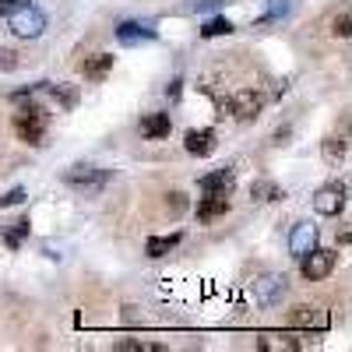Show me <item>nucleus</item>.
<instances>
[{"mask_svg": "<svg viewBox=\"0 0 352 352\" xmlns=\"http://www.w3.org/2000/svg\"><path fill=\"white\" fill-rule=\"evenodd\" d=\"M14 131H18V138L25 141V144H46V131H50V113H46V106H39V102H25V106H18V113H14Z\"/></svg>", "mask_w": 352, "mask_h": 352, "instance_id": "1", "label": "nucleus"}, {"mask_svg": "<svg viewBox=\"0 0 352 352\" xmlns=\"http://www.w3.org/2000/svg\"><path fill=\"white\" fill-rule=\"evenodd\" d=\"M106 180H109V173L99 169V166H88V162H78L64 173V184L81 190V194H99L106 187Z\"/></svg>", "mask_w": 352, "mask_h": 352, "instance_id": "2", "label": "nucleus"}, {"mask_svg": "<svg viewBox=\"0 0 352 352\" xmlns=\"http://www.w3.org/2000/svg\"><path fill=\"white\" fill-rule=\"evenodd\" d=\"M335 264H338V254L335 250H324V247H314L310 254L300 257V272L307 282H320V278H328L335 272Z\"/></svg>", "mask_w": 352, "mask_h": 352, "instance_id": "3", "label": "nucleus"}, {"mask_svg": "<svg viewBox=\"0 0 352 352\" xmlns=\"http://www.w3.org/2000/svg\"><path fill=\"white\" fill-rule=\"evenodd\" d=\"M8 25H11V32L21 36V39H39V36H43V28H46V14L28 4V8L8 14Z\"/></svg>", "mask_w": 352, "mask_h": 352, "instance_id": "4", "label": "nucleus"}, {"mask_svg": "<svg viewBox=\"0 0 352 352\" xmlns=\"http://www.w3.org/2000/svg\"><path fill=\"white\" fill-rule=\"evenodd\" d=\"M261 109H264V96H261V92H254V88H243V92H236V96L229 99V113L236 116L240 124L257 120Z\"/></svg>", "mask_w": 352, "mask_h": 352, "instance_id": "5", "label": "nucleus"}, {"mask_svg": "<svg viewBox=\"0 0 352 352\" xmlns=\"http://www.w3.org/2000/svg\"><path fill=\"white\" fill-rule=\"evenodd\" d=\"M285 292H289L285 275H261V278L254 282V300H257L261 307H275V303H282Z\"/></svg>", "mask_w": 352, "mask_h": 352, "instance_id": "6", "label": "nucleus"}, {"mask_svg": "<svg viewBox=\"0 0 352 352\" xmlns=\"http://www.w3.org/2000/svg\"><path fill=\"white\" fill-rule=\"evenodd\" d=\"M314 208H317V215H328V219L342 215V208H345V184L320 187V190L314 194Z\"/></svg>", "mask_w": 352, "mask_h": 352, "instance_id": "7", "label": "nucleus"}, {"mask_svg": "<svg viewBox=\"0 0 352 352\" xmlns=\"http://www.w3.org/2000/svg\"><path fill=\"white\" fill-rule=\"evenodd\" d=\"M232 187H236V169L232 166H222V169H215V173L197 180L201 194H232Z\"/></svg>", "mask_w": 352, "mask_h": 352, "instance_id": "8", "label": "nucleus"}, {"mask_svg": "<svg viewBox=\"0 0 352 352\" xmlns=\"http://www.w3.org/2000/svg\"><path fill=\"white\" fill-rule=\"evenodd\" d=\"M184 148H187L190 155H197V159H208V155L219 148V138H215L212 127H197V131H187Z\"/></svg>", "mask_w": 352, "mask_h": 352, "instance_id": "9", "label": "nucleus"}, {"mask_svg": "<svg viewBox=\"0 0 352 352\" xmlns=\"http://www.w3.org/2000/svg\"><path fill=\"white\" fill-rule=\"evenodd\" d=\"M317 247V229L310 226V222H296L292 226V232H289V250L296 254V257H303V254H310Z\"/></svg>", "mask_w": 352, "mask_h": 352, "instance_id": "10", "label": "nucleus"}, {"mask_svg": "<svg viewBox=\"0 0 352 352\" xmlns=\"http://www.w3.org/2000/svg\"><path fill=\"white\" fill-rule=\"evenodd\" d=\"M159 32L152 25H141V21H124L120 28H116V39H120L124 46H138V43H152Z\"/></svg>", "mask_w": 352, "mask_h": 352, "instance_id": "11", "label": "nucleus"}, {"mask_svg": "<svg viewBox=\"0 0 352 352\" xmlns=\"http://www.w3.org/2000/svg\"><path fill=\"white\" fill-rule=\"evenodd\" d=\"M229 212V194H204L197 201V222H212Z\"/></svg>", "mask_w": 352, "mask_h": 352, "instance_id": "12", "label": "nucleus"}, {"mask_svg": "<svg viewBox=\"0 0 352 352\" xmlns=\"http://www.w3.org/2000/svg\"><path fill=\"white\" fill-rule=\"evenodd\" d=\"M109 71H113V53H96V56H88V60H81L85 81H102Z\"/></svg>", "mask_w": 352, "mask_h": 352, "instance_id": "13", "label": "nucleus"}, {"mask_svg": "<svg viewBox=\"0 0 352 352\" xmlns=\"http://www.w3.org/2000/svg\"><path fill=\"white\" fill-rule=\"evenodd\" d=\"M173 131V120H169V113H148L141 120V134L148 138V141H159V138H166Z\"/></svg>", "mask_w": 352, "mask_h": 352, "instance_id": "14", "label": "nucleus"}, {"mask_svg": "<svg viewBox=\"0 0 352 352\" xmlns=\"http://www.w3.org/2000/svg\"><path fill=\"white\" fill-rule=\"evenodd\" d=\"M180 243H184V232H169V236H152L144 250H148V257H155V261H159V257L173 254Z\"/></svg>", "mask_w": 352, "mask_h": 352, "instance_id": "15", "label": "nucleus"}, {"mask_svg": "<svg viewBox=\"0 0 352 352\" xmlns=\"http://www.w3.org/2000/svg\"><path fill=\"white\" fill-rule=\"evenodd\" d=\"M303 342H292L289 335H261L257 338V349L264 352H289V349H300Z\"/></svg>", "mask_w": 352, "mask_h": 352, "instance_id": "16", "label": "nucleus"}, {"mask_svg": "<svg viewBox=\"0 0 352 352\" xmlns=\"http://www.w3.org/2000/svg\"><path fill=\"white\" fill-rule=\"evenodd\" d=\"M250 197L254 201H278V197H285V190L275 180H254L250 184Z\"/></svg>", "mask_w": 352, "mask_h": 352, "instance_id": "17", "label": "nucleus"}, {"mask_svg": "<svg viewBox=\"0 0 352 352\" xmlns=\"http://www.w3.org/2000/svg\"><path fill=\"white\" fill-rule=\"evenodd\" d=\"M292 324H296V328H314V324H328V320L317 314V307H296V314H292Z\"/></svg>", "mask_w": 352, "mask_h": 352, "instance_id": "18", "label": "nucleus"}, {"mask_svg": "<svg viewBox=\"0 0 352 352\" xmlns=\"http://www.w3.org/2000/svg\"><path fill=\"white\" fill-rule=\"evenodd\" d=\"M320 152H324V162H331V166H335V162H342V159H345V152H349V141H345V138H328Z\"/></svg>", "mask_w": 352, "mask_h": 352, "instance_id": "19", "label": "nucleus"}, {"mask_svg": "<svg viewBox=\"0 0 352 352\" xmlns=\"http://www.w3.org/2000/svg\"><path fill=\"white\" fill-rule=\"evenodd\" d=\"M229 32H236V25H232L229 18H212V21H204V28H201V36H204V39L229 36Z\"/></svg>", "mask_w": 352, "mask_h": 352, "instance_id": "20", "label": "nucleus"}, {"mask_svg": "<svg viewBox=\"0 0 352 352\" xmlns=\"http://www.w3.org/2000/svg\"><path fill=\"white\" fill-rule=\"evenodd\" d=\"M46 92L60 102L64 109H74V102H78V92H74L71 85H46Z\"/></svg>", "mask_w": 352, "mask_h": 352, "instance_id": "21", "label": "nucleus"}, {"mask_svg": "<svg viewBox=\"0 0 352 352\" xmlns=\"http://www.w3.org/2000/svg\"><path fill=\"white\" fill-rule=\"evenodd\" d=\"M166 212L176 219V215H184L187 212V194H180V190H173V194H166Z\"/></svg>", "mask_w": 352, "mask_h": 352, "instance_id": "22", "label": "nucleus"}, {"mask_svg": "<svg viewBox=\"0 0 352 352\" xmlns=\"http://www.w3.org/2000/svg\"><path fill=\"white\" fill-rule=\"evenodd\" d=\"M289 8H292V4H289V0H272V11H268V14H264V18H261V25H272V21H278V18H285V14H289Z\"/></svg>", "mask_w": 352, "mask_h": 352, "instance_id": "23", "label": "nucleus"}, {"mask_svg": "<svg viewBox=\"0 0 352 352\" xmlns=\"http://www.w3.org/2000/svg\"><path fill=\"white\" fill-rule=\"evenodd\" d=\"M25 232H28V219H21V222H18V226H14L11 232H0V236L8 240V247H18V243L25 240Z\"/></svg>", "mask_w": 352, "mask_h": 352, "instance_id": "24", "label": "nucleus"}, {"mask_svg": "<svg viewBox=\"0 0 352 352\" xmlns=\"http://www.w3.org/2000/svg\"><path fill=\"white\" fill-rule=\"evenodd\" d=\"M331 32H335L338 39H349V36H352V18H349V11H342V14L335 18V28H331Z\"/></svg>", "mask_w": 352, "mask_h": 352, "instance_id": "25", "label": "nucleus"}, {"mask_svg": "<svg viewBox=\"0 0 352 352\" xmlns=\"http://www.w3.org/2000/svg\"><path fill=\"white\" fill-rule=\"evenodd\" d=\"M21 201H25V187H11L4 197H0V204H4V208H18Z\"/></svg>", "mask_w": 352, "mask_h": 352, "instance_id": "26", "label": "nucleus"}, {"mask_svg": "<svg viewBox=\"0 0 352 352\" xmlns=\"http://www.w3.org/2000/svg\"><path fill=\"white\" fill-rule=\"evenodd\" d=\"M0 71H18V53L14 50H0Z\"/></svg>", "mask_w": 352, "mask_h": 352, "instance_id": "27", "label": "nucleus"}, {"mask_svg": "<svg viewBox=\"0 0 352 352\" xmlns=\"http://www.w3.org/2000/svg\"><path fill=\"white\" fill-rule=\"evenodd\" d=\"M28 4H32V0H0V14H14V11H21V8H28Z\"/></svg>", "mask_w": 352, "mask_h": 352, "instance_id": "28", "label": "nucleus"}, {"mask_svg": "<svg viewBox=\"0 0 352 352\" xmlns=\"http://www.w3.org/2000/svg\"><path fill=\"white\" fill-rule=\"evenodd\" d=\"M222 4H229V0H197L194 11H212V8H222Z\"/></svg>", "mask_w": 352, "mask_h": 352, "instance_id": "29", "label": "nucleus"}, {"mask_svg": "<svg viewBox=\"0 0 352 352\" xmlns=\"http://www.w3.org/2000/svg\"><path fill=\"white\" fill-rule=\"evenodd\" d=\"M180 85H184L180 78H173V81H169V88H166V99H173V102L180 99Z\"/></svg>", "mask_w": 352, "mask_h": 352, "instance_id": "30", "label": "nucleus"}, {"mask_svg": "<svg viewBox=\"0 0 352 352\" xmlns=\"http://www.w3.org/2000/svg\"><path fill=\"white\" fill-rule=\"evenodd\" d=\"M124 320H127V324H138V320H141V317L134 314V307H124Z\"/></svg>", "mask_w": 352, "mask_h": 352, "instance_id": "31", "label": "nucleus"}, {"mask_svg": "<svg viewBox=\"0 0 352 352\" xmlns=\"http://www.w3.org/2000/svg\"><path fill=\"white\" fill-rule=\"evenodd\" d=\"M285 138H289V127H282V131H275V144H282Z\"/></svg>", "mask_w": 352, "mask_h": 352, "instance_id": "32", "label": "nucleus"}]
</instances>
